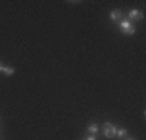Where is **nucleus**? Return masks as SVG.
I'll return each instance as SVG.
<instances>
[{
  "label": "nucleus",
  "instance_id": "obj_1",
  "mask_svg": "<svg viewBox=\"0 0 146 140\" xmlns=\"http://www.w3.org/2000/svg\"><path fill=\"white\" fill-rule=\"evenodd\" d=\"M119 26H120V31L123 33V34H127V36H130V34L135 33V26L131 25L128 20H120L119 21Z\"/></svg>",
  "mask_w": 146,
  "mask_h": 140
},
{
  "label": "nucleus",
  "instance_id": "obj_6",
  "mask_svg": "<svg viewBox=\"0 0 146 140\" xmlns=\"http://www.w3.org/2000/svg\"><path fill=\"white\" fill-rule=\"evenodd\" d=\"M115 135H117L119 139H125V137H127V130L125 129H119V127H117V129H115Z\"/></svg>",
  "mask_w": 146,
  "mask_h": 140
},
{
  "label": "nucleus",
  "instance_id": "obj_8",
  "mask_svg": "<svg viewBox=\"0 0 146 140\" xmlns=\"http://www.w3.org/2000/svg\"><path fill=\"white\" fill-rule=\"evenodd\" d=\"M84 140H96V137H94V135H88Z\"/></svg>",
  "mask_w": 146,
  "mask_h": 140
},
{
  "label": "nucleus",
  "instance_id": "obj_5",
  "mask_svg": "<svg viewBox=\"0 0 146 140\" xmlns=\"http://www.w3.org/2000/svg\"><path fill=\"white\" fill-rule=\"evenodd\" d=\"M99 130V125L98 124H89L88 125V132H89V135H94L96 132Z\"/></svg>",
  "mask_w": 146,
  "mask_h": 140
},
{
  "label": "nucleus",
  "instance_id": "obj_9",
  "mask_svg": "<svg viewBox=\"0 0 146 140\" xmlns=\"http://www.w3.org/2000/svg\"><path fill=\"white\" fill-rule=\"evenodd\" d=\"M2 70H3V65H2V64H0V72H2Z\"/></svg>",
  "mask_w": 146,
  "mask_h": 140
},
{
  "label": "nucleus",
  "instance_id": "obj_11",
  "mask_svg": "<svg viewBox=\"0 0 146 140\" xmlns=\"http://www.w3.org/2000/svg\"><path fill=\"white\" fill-rule=\"evenodd\" d=\"M83 140H84V139H83Z\"/></svg>",
  "mask_w": 146,
  "mask_h": 140
},
{
  "label": "nucleus",
  "instance_id": "obj_7",
  "mask_svg": "<svg viewBox=\"0 0 146 140\" xmlns=\"http://www.w3.org/2000/svg\"><path fill=\"white\" fill-rule=\"evenodd\" d=\"M2 72L5 73V75H13L15 68H13V67H3V70H2Z\"/></svg>",
  "mask_w": 146,
  "mask_h": 140
},
{
  "label": "nucleus",
  "instance_id": "obj_3",
  "mask_svg": "<svg viewBox=\"0 0 146 140\" xmlns=\"http://www.w3.org/2000/svg\"><path fill=\"white\" fill-rule=\"evenodd\" d=\"M115 127L114 124H110V122H106L104 124V135L107 137V139H114L115 137Z\"/></svg>",
  "mask_w": 146,
  "mask_h": 140
},
{
  "label": "nucleus",
  "instance_id": "obj_4",
  "mask_svg": "<svg viewBox=\"0 0 146 140\" xmlns=\"http://www.w3.org/2000/svg\"><path fill=\"white\" fill-rule=\"evenodd\" d=\"M110 20L112 21H120L122 20V11L120 10H112L110 11Z\"/></svg>",
  "mask_w": 146,
  "mask_h": 140
},
{
  "label": "nucleus",
  "instance_id": "obj_2",
  "mask_svg": "<svg viewBox=\"0 0 146 140\" xmlns=\"http://www.w3.org/2000/svg\"><path fill=\"white\" fill-rule=\"evenodd\" d=\"M145 18V13L138 8H131L128 11V21H138V20H143Z\"/></svg>",
  "mask_w": 146,
  "mask_h": 140
},
{
  "label": "nucleus",
  "instance_id": "obj_10",
  "mask_svg": "<svg viewBox=\"0 0 146 140\" xmlns=\"http://www.w3.org/2000/svg\"><path fill=\"white\" fill-rule=\"evenodd\" d=\"M125 140H135V139H125Z\"/></svg>",
  "mask_w": 146,
  "mask_h": 140
}]
</instances>
